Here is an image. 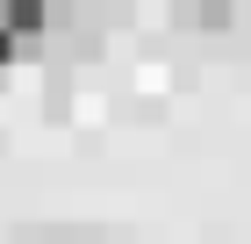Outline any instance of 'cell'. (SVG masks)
I'll return each instance as SVG.
<instances>
[{"label": "cell", "instance_id": "cell-1", "mask_svg": "<svg viewBox=\"0 0 251 244\" xmlns=\"http://www.w3.org/2000/svg\"><path fill=\"white\" fill-rule=\"evenodd\" d=\"M15 244H122V237L100 223H29V230H15Z\"/></svg>", "mask_w": 251, "mask_h": 244}, {"label": "cell", "instance_id": "cell-2", "mask_svg": "<svg viewBox=\"0 0 251 244\" xmlns=\"http://www.w3.org/2000/svg\"><path fill=\"white\" fill-rule=\"evenodd\" d=\"M230 7H173V29H230Z\"/></svg>", "mask_w": 251, "mask_h": 244}]
</instances>
